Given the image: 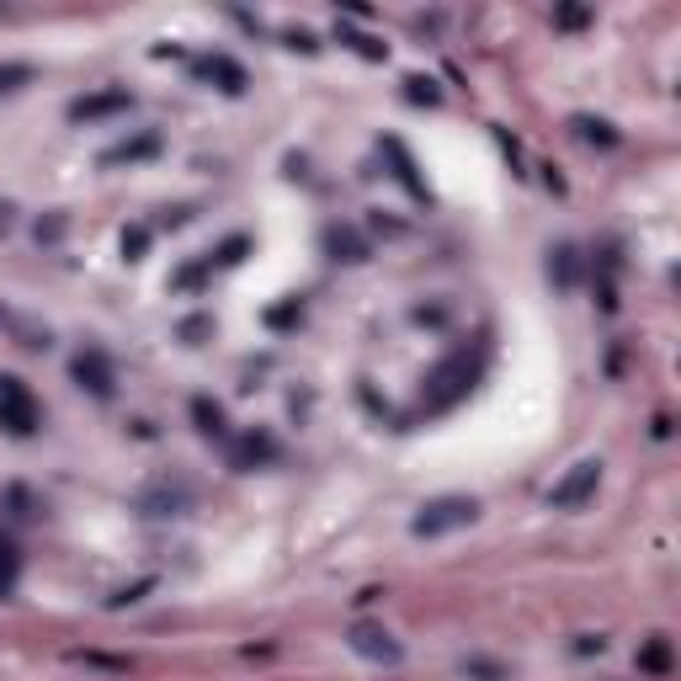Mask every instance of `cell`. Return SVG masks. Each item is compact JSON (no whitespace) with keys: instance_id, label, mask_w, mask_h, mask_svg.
I'll use <instances>...</instances> for the list:
<instances>
[{"instance_id":"cell-4","label":"cell","mask_w":681,"mask_h":681,"mask_svg":"<svg viewBox=\"0 0 681 681\" xmlns=\"http://www.w3.org/2000/svg\"><path fill=\"white\" fill-rule=\"evenodd\" d=\"M0 426H11L16 437H27L38 426V404L16 378H0Z\"/></svg>"},{"instance_id":"cell-9","label":"cell","mask_w":681,"mask_h":681,"mask_svg":"<svg viewBox=\"0 0 681 681\" xmlns=\"http://www.w3.org/2000/svg\"><path fill=\"white\" fill-rule=\"evenodd\" d=\"M192 410H198L202 432H213V437H224V410H219V404H208V400H198V404H192Z\"/></svg>"},{"instance_id":"cell-2","label":"cell","mask_w":681,"mask_h":681,"mask_svg":"<svg viewBox=\"0 0 681 681\" xmlns=\"http://www.w3.org/2000/svg\"><path fill=\"white\" fill-rule=\"evenodd\" d=\"M192 484H181V480H155V484H144L139 495H133V506L144 512V517H187L192 512Z\"/></svg>"},{"instance_id":"cell-8","label":"cell","mask_w":681,"mask_h":681,"mask_svg":"<svg viewBox=\"0 0 681 681\" xmlns=\"http://www.w3.org/2000/svg\"><path fill=\"white\" fill-rule=\"evenodd\" d=\"M118 107H128V96H122V91H113V96H96V102H75V118H96V113H118Z\"/></svg>"},{"instance_id":"cell-6","label":"cell","mask_w":681,"mask_h":681,"mask_svg":"<svg viewBox=\"0 0 681 681\" xmlns=\"http://www.w3.org/2000/svg\"><path fill=\"white\" fill-rule=\"evenodd\" d=\"M352 649H357V655H367V660H389V666L400 660V644L389 639L384 629H367V623H357V629H352Z\"/></svg>"},{"instance_id":"cell-5","label":"cell","mask_w":681,"mask_h":681,"mask_svg":"<svg viewBox=\"0 0 681 681\" xmlns=\"http://www.w3.org/2000/svg\"><path fill=\"white\" fill-rule=\"evenodd\" d=\"M75 384H81V389H91L96 400H113V395H118V373H113V362L102 357L96 347L75 357Z\"/></svg>"},{"instance_id":"cell-7","label":"cell","mask_w":681,"mask_h":681,"mask_svg":"<svg viewBox=\"0 0 681 681\" xmlns=\"http://www.w3.org/2000/svg\"><path fill=\"white\" fill-rule=\"evenodd\" d=\"M549 278L560 282L564 293L575 287V278H580V250H575V245H554V250H549Z\"/></svg>"},{"instance_id":"cell-11","label":"cell","mask_w":681,"mask_h":681,"mask_svg":"<svg viewBox=\"0 0 681 681\" xmlns=\"http://www.w3.org/2000/svg\"><path fill=\"white\" fill-rule=\"evenodd\" d=\"M0 230H5V219H0Z\"/></svg>"},{"instance_id":"cell-3","label":"cell","mask_w":681,"mask_h":681,"mask_svg":"<svg viewBox=\"0 0 681 681\" xmlns=\"http://www.w3.org/2000/svg\"><path fill=\"white\" fill-rule=\"evenodd\" d=\"M597 484H601V463L597 458H580V463L549 490V512H575V506H586V501L597 495Z\"/></svg>"},{"instance_id":"cell-10","label":"cell","mask_w":681,"mask_h":681,"mask_svg":"<svg viewBox=\"0 0 681 681\" xmlns=\"http://www.w3.org/2000/svg\"><path fill=\"white\" fill-rule=\"evenodd\" d=\"M0 325H5V330H22V320H16V315H11L5 304H0Z\"/></svg>"},{"instance_id":"cell-1","label":"cell","mask_w":681,"mask_h":681,"mask_svg":"<svg viewBox=\"0 0 681 681\" xmlns=\"http://www.w3.org/2000/svg\"><path fill=\"white\" fill-rule=\"evenodd\" d=\"M474 517H480V506H474L469 495H437V501H426V506L410 517V532H415V538H442V532L469 527Z\"/></svg>"}]
</instances>
